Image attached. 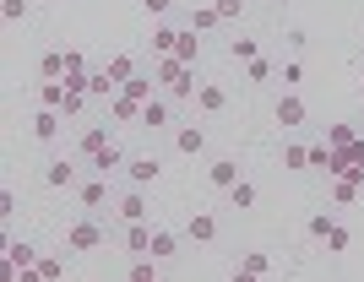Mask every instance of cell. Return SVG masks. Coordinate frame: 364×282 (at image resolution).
Masks as SVG:
<instances>
[{
    "label": "cell",
    "mask_w": 364,
    "mask_h": 282,
    "mask_svg": "<svg viewBox=\"0 0 364 282\" xmlns=\"http://www.w3.org/2000/svg\"><path fill=\"white\" fill-rule=\"evenodd\" d=\"M158 174H164V163H158L152 152H136V158L125 163V179H131V185H152Z\"/></svg>",
    "instance_id": "8fae6325"
},
{
    "label": "cell",
    "mask_w": 364,
    "mask_h": 282,
    "mask_svg": "<svg viewBox=\"0 0 364 282\" xmlns=\"http://www.w3.org/2000/svg\"><path fill=\"white\" fill-rule=\"evenodd\" d=\"M174 44H180V28L158 22V28H152V55H158V60H164V55H174Z\"/></svg>",
    "instance_id": "44dd1931"
},
{
    "label": "cell",
    "mask_w": 364,
    "mask_h": 282,
    "mask_svg": "<svg viewBox=\"0 0 364 282\" xmlns=\"http://www.w3.org/2000/svg\"><path fill=\"white\" fill-rule=\"evenodd\" d=\"M321 244H326V250H332V255H348V244H353L348 223H332V228H326V239H321Z\"/></svg>",
    "instance_id": "d4e9b609"
},
{
    "label": "cell",
    "mask_w": 364,
    "mask_h": 282,
    "mask_svg": "<svg viewBox=\"0 0 364 282\" xmlns=\"http://www.w3.org/2000/svg\"><path fill=\"white\" fill-rule=\"evenodd\" d=\"M6 266H11L16 277H28V271L38 266V244H28V239H11V244H6Z\"/></svg>",
    "instance_id": "5b68a950"
},
{
    "label": "cell",
    "mask_w": 364,
    "mask_h": 282,
    "mask_svg": "<svg viewBox=\"0 0 364 282\" xmlns=\"http://www.w3.org/2000/svg\"><path fill=\"white\" fill-rule=\"evenodd\" d=\"M152 255H158V261H174V255H180V239L168 234V228H152Z\"/></svg>",
    "instance_id": "603a6c76"
},
{
    "label": "cell",
    "mask_w": 364,
    "mask_h": 282,
    "mask_svg": "<svg viewBox=\"0 0 364 282\" xmlns=\"http://www.w3.org/2000/svg\"><path fill=\"white\" fill-rule=\"evenodd\" d=\"M283 38H289V49H304V44H310V33H304V28H289Z\"/></svg>",
    "instance_id": "b9f144b4"
},
{
    "label": "cell",
    "mask_w": 364,
    "mask_h": 282,
    "mask_svg": "<svg viewBox=\"0 0 364 282\" xmlns=\"http://www.w3.org/2000/svg\"><path fill=\"white\" fill-rule=\"evenodd\" d=\"M125 163H131V158H125V147H120V141H109V147L98 152V158H87V168H92V174H120Z\"/></svg>",
    "instance_id": "4fadbf2b"
},
{
    "label": "cell",
    "mask_w": 364,
    "mask_h": 282,
    "mask_svg": "<svg viewBox=\"0 0 364 282\" xmlns=\"http://www.w3.org/2000/svg\"><path fill=\"white\" fill-rule=\"evenodd\" d=\"M114 217H120V223H147V201H141V185H131V190L114 201Z\"/></svg>",
    "instance_id": "9c48e42d"
},
{
    "label": "cell",
    "mask_w": 364,
    "mask_h": 282,
    "mask_svg": "<svg viewBox=\"0 0 364 282\" xmlns=\"http://www.w3.org/2000/svg\"><path fill=\"white\" fill-rule=\"evenodd\" d=\"M76 179H82V163H65V158L44 168V185H49V190H76Z\"/></svg>",
    "instance_id": "7c38bea8"
},
{
    "label": "cell",
    "mask_w": 364,
    "mask_h": 282,
    "mask_svg": "<svg viewBox=\"0 0 364 282\" xmlns=\"http://www.w3.org/2000/svg\"><path fill=\"white\" fill-rule=\"evenodd\" d=\"M332 223H337L332 212H316V217H310L304 228H310V239H326V228H332Z\"/></svg>",
    "instance_id": "d590c367"
},
{
    "label": "cell",
    "mask_w": 364,
    "mask_h": 282,
    "mask_svg": "<svg viewBox=\"0 0 364 282\" xmlns=\"http://www.w3.org/2000/svg\"><path fill=\"white\" fill-rule=\"evenodd\" d=\"M299 82H304V65L289 60V65H283V87H299Z\"/></svg>",
    "instance_id": "ab89813d"
},
{
    "label": "cell",
    "mask_w": 364,
    "mask_h": 282,
    "mask_svg": "<svg viewBox=\"0 0 364 282\" xmlns=\"http://www.w3.org/2000/svg\"><path fill=\"white\" fill-rule=\"evenodd\" d=\"M38 104H49V109H60V104H65V76H55V82H38Z\"/></svg>",
    "instance_id": "484cf974"
},
{
    "label": "cell",
    "mask_w": 364,
    "mask_h": 282,
    "mask_svg": "<svg viewBox=\"0 0 364 282\" xmlns=\"http://www.w3.org/2000/svg\"><path fill=\"white\" fill-rule=\"evenodd\" d=\"M272 114H277V125H283V131H299V125H304V119H310V114H304V98H299V92H283V98H277V109H272Z\"/></svg>",
    "instance_id": "277c9868"
},
{
    "label": "cell",
    "mask_w": 364,
    "mask_h": 282,
    "mask_svg": "<svg viewBox=\"0 0 364 282\" xmlns=\"http://www.w3.org/2000/svg\"><path fill=\"white\" fill-rule=\"evenodd\" d=\"M109 114L120 119V125H141V104L131 92H114V98H109Z\"/></svg>",
    "instance_id": "ac0fdd59"
},
{
    "label": "cell",
    "mask_w": 364,
    "mask_h": 282,
    "mask_svg": "<svg viewBox=\"0 0 364 282\" xmlns=\"http://www.w3.org/2000/svg\"><path fill=\"white\" fill-rule=\"evenodd\" d=\"M141 11H147L152 22H164V16L174 11V0H141Z\"/></svg>",
    "instance_id": "74e56055"
},
{
    "label": "cell",
    "mask_w": 364,
    "mask_h": 282,
    "mask_svg": "<svg viewBox=\"0 0 364 282\" xmlns=\"http://www.w3.org/2000/svg\"><path fill=\"white\" fill-rule=\"evenodd\" d=\"M28 277H44V282H55V277H65V261H55V255H38V266H33Z\"/></svg>",
    "instance_id": "1f68e13d"
},
{
    "label": "cell",
    "mask_w": 364,
    "mask_h": 282,
    "mask_svg": "<svg viewBox=\"0 0 364 282\" xmlns=\"http://www.w3.org/2000/svg\"><path fill=\"white\" fill-rule=\"evenodd\" d=\"M272 76H277V65H272V60H267V55H256V60H250V65H245V82H256V87H267Z\"/></svg>",
    "instance_id": "cb8c5ba5"
},
{
    "label": "cell",
    "mask_w": 364,
    "mask_h": 282,
    "mask_svg": "<svg viewBox=\"0 0 364 282\" xmlns=\"http://www.w3.org/2000/svg\"><path fill=\"white\" fill-rule=\"evenodd\" d=\"M152 87H158V76H131V82H125L120 92H131L136 104H147V98H152Z\"/></svg>",
    "instance_id": "f546056e"
},
{
    "label": "cell",
    "mask_w": 364,
    "mask_h": 282,
    "mask_svg": "<svg viewBox=\"0 0 364 282\" xmlns=\"http://www.w3.org/2000/svg\"><path fill=\"white\" fill-rule=\"evenodd\" d=\"M218 6V16H223V22H234V16H245V0H213Z\"/></svg>",
    "instance_id": "f35d334b"
},
{
    "label": "cell",
    "mask_w": 364,
    "mask_h": 282,
    "mask_svg": "<svg viewBox=\"0 0 364 282\" xmlns=\"http://www.w3.org/2000/svg\"><path fill=\"white\" fill-rule=\"evenodd\" d=\"M38 76H44V82L65 76V49H60V55H44V60H38Z\"/></svg>",
    "instance_id": "836d02e7"
},
{
    "label": "cell",
    "mask_w": 364,
    "mask_h": 282,
    "mask_svg": "<svg viewBox=\"0 0 364 282\" xmlns=\"http://www.w3.org/2000/svg\"><path fill=\"white\" fill-rule=\"evenodd\" d=\"M109 141H114V136H109V125H87V131L76 136V158L87 163V158H98V152H104Z\"/></svg>",
    "instance_id": "ba28073f"
},
{
    "label": "cell",
    "mask_w": 364,
    "mask_h": 282,
    "mask_svg": "<svg viewBox=\"0 0 364 282\" xmlns=\"http://www.w3.org/2000/svg\"><path fill=\"white\" fill-rule=\"evenodd\" d=\"M104 244V223H98V212H87V217H76L71 228H65V250L71 255H92Z\"/></svg>",
    "instance_id": "7a4b0ae2"
},
{
    "label": "cell",
    "mask_w": 364,
    "mask_h": 282,
    "mask_svg": "<svg viewBox=\"0 0 364 282\" xmlns=\"http://www.w3.org/2000/svg\"><path fill=\"white\" fill-rule=\"evenodd\" d=\"M87 92H92V98H114V92H120V82H114L109 71H98V76H87Z\"/></svg>",
    "instance_id": "f1b7e54d"
},
{
    "label": "cell",
    "mask_w": 364,
    "mask_h": 282,
    "mask_svg": "<svg viewBox=\"0 0 364 282\" xmlns=\"http://www.w3.org/2000/svg\"><path fill=\"white\" fill-rule=\"evenodd\" d=\"M267 271H272V255L267 250H245L240 266H234V277H267Z\"/></svg>",
    "instance_id": "e0dca14e"
},
{
    "label": "cell",
    "mask_w": 364,
    "mask_h": 282,
    "mask_svg": "<svg viewBox=\"0 0 364 282\" xmlns=\"http://www.w3.org/2000/svg\"><path fill=\"white\" fill-rule=\"evenodd\" d=\"M326 141H332V147L343 152V147H353L359 136H353V125H326Z\"/></svg>",
    "instance_id": "e575fe53"
},
{
    "label": "cell",
    "mask_w": 364,
    "mask_h": 282,
    "mask_svg": "<svg viewBox=\"0 0 364 282\" xmlns=\"http://www.w3.org/2000/svg\"><path fill=\"white\" fill-rule=\"evenodd\" d=\"M207 179H213L218 190H234V185H240V163H234V158H213V163H207Z\"/></svg>",
    "instance_id": "2e32d148"
},
{
    "label": "cell",
    "mask_w": 364,
    "mask_h": 282,
    "mask_svg": "<svg viewBox=\"0 0 364 282\" xmlns=\"http://www.w3.org/2000/svg\"><path fill=\"white\" fill-rule=\"evenodd\" d=\"M60 109H49V104H38V114H33V141H44V147H49V141H60Z\"/></svg>",
    "instance_id": "8992f818"
},
{
    "label": "cell",
    "mask_w": 364,
    "mask_h": 282,
    "mask_svg": "<svg viewBox=\"0 0 364 282\" xmlns=\"http://www.w3.org/2000/svg\"><path fill=\"white\" fill-rule=\"evenodd\" d=\"M174 55H180L185 65H196V60H201V33H196V28H180V44H174Z\"/></svg>",
    "instance_id": "ffe728a7"
},
{
    "label": "cell",
    "mask_w": 364,
    "mask_h": 282,
    "mask_svg": "<svg viewBox=\"0 0 364 282\" xmlns=\"http://www.w3.org/2000/svg\"><path fill=\"white\" fill-rule=\"evenodd\" d=\"M120 244H125V255H152V228L147 223H125Z\"/></svg>",
    "instance_id": "9a60e30c"
},
{
    "label": "cell",
    "mask_w": 364,
    "mask_h": 282,
    "mask_svg": "<svg viewBox=\"0 0 364 282\" xmlns=\"http://www.w3.org/2000/svg\"><path fill=\"white\" fill-rule=\"evenodd\" d=\"M174 152H180V158H201V152H207V131H201V125H180V131H174Z\"/></svg>",
    "instance_id": "30bf717a"
},
{
    "label": "cell",
    "mask_w": 364,
    "mask_h": 282,
    "mask_svg": "<svg viewBox=\"0 0 364 282\" xmlns=\"http://www.w3.org/2000/svg\"><path fill=\"white\" fill-rule=\"evenodd\" d=\"M228 55L240 60V65H250V60H256L261 49H256V38H245V33H240V38H234V44H228Z\"/></svg>",
    "instance_id": "d6a6232c"
},
{
    "label": "cell",
    "mask_w": 364,
    "mask_h": 282,
    "mask_svg": "<svg viewBox=\"0 0 364 282\" xmlns=\"http://www.w3.org/2000/svg\"><path fill=\"white\" fill-rule=\"evenodd\" d=\"M76 207H82V212H104L109 207V174L76 179Z\"/></svg>",
    "instance_id": "3957f363"
},
{
    "label": "cell",
    "mask_w": 364,
    "mask_h": 282,
    "mask_svg": "<svg viewBox=\"0 0 364 282\" xmlns=\"http://www.w3.org/2000/svg\"><path fill=\"white\" fill-rule=\"evenodd\" d=\"M0 16H6V22H28V0H6Z\"/></svg>",
    "instance_id": "8d00e7d4"
},
{
    "label": "cell",
    "mask_w": 364,
    "mask_h": 282,
    "mask_svg": "<svg viewBox=\"0 0 364 282\" xmlns=\"http://www.w3.org/2000/svg\"><path fill=\"white\" fill-rule=\"evenodd\" d=\"M228 207H240V212H250V207H256V185H250V179H240V185H234V190H228Z\"/></svg>",
    "instance_id": "4316f807"
},
{
    "label": "cell",
    "mask_w": 364,
    "mask_h": 282,
    "mask_svg": "<svg viewBox=\"0 0 364 282\" xmlns=\"http://www.w3.org/2000/svg\"><path fill=\"white\" fill-rule=\"evenodd\" d=\"M71 71H87V55H82V49H65V76Z\"/></svg>",
    "instance_id": "60d3db41"
},
{
    "label": "cell",
    "mask_w": 364,
    "mask_h": 282,
    "mask_svg": "<svg viewBox=\"0 0 364 282\" xmlns=\"http://www.w3.org/2000/svg\"><path fill=\"white\" fill-rule=\"evenodd\" d=\"M283 168H289V174H304V168H310V147H304V141H289V147H283Z\"/></svg>",
    "instance_id": "7402d4cb"
},
{
    "label": "cell",
    "mask_w": 364,
    "mask_h": 282,
    "mask_svg": "<svg viewBox=\"0 0 364 282\" xmlns=\"http://www.w3.org/2000/svg\"><path fill=\"white\" fill-rule=\"evenodd\" d=\"M218 22H223V16H218V6H196V11H191V28H196V33H213Z\"/></svg>",
    "instance_id": "4dcf8cb0"
},
{
    "label": "cell",
    "mask_w": 364,
    "mask_h": 282,
    "mask_svg": "<svg viewBox=\"0 0 364 282\" xmlns=\"http://www.w3.org/2000/svg\"><path fill=\"white\" fill-rule=\"evenodd\" d=\"M104 71H109V76H114V82H120V87H125V82L136 76V60H131V55H114V60H109V65H104Z\"/></svg>",
    "instance_id": "83f0119b"
},
{
    "label": "cell",
    "mask_w": 364,
    "mask_h": 282,
    "mask_svg": "<svg viewBox=\"0 0 364 282\" xmlns=\"http://www.w3.org/2000/svg\"><path fill=\"white\" fill-rule=\"evenodd\" d=\"M141 125L147 131H168L174 125V98H147L141 104Z\"/></svg>",
    "instance_id": "52a82bcc"
},
{
    "label": "cell",
    "mask_w": 364,
    "mask_h": 282,
    "mask_svg": "<svg viewBox=\"0 0 364 282\" xmlns=\"http://www.w3.org/2000/svg\"><path fill=\"white\" fill-rule=\"evenodd\" d=\"M359 87H364V76H359Z\"/></svg>",
    "instance_id": "ee69618b"
},
{
    "label": "cell",
    "mask_w": 364,
    "mask_h": 282,
    "mask_svg": "<svg viewBox=\"0 0 364 282\" xmlns=\"http://www.w3.org/2000/svg\"><path fill=\"white\" fill-rule=\"evenodd\" d=\"M158 87H164V98H196V87H201V76H196V65H185L180 55H164L158 60Z\"/></svg>",
    "instance_id": "6da1fadb"
},
{
    "label": "cell",
    "mask_w": 364,
    "mask_h": 282,
    "mask_svg": "<svg viewBox=\"0 0 364 282\" xmlns=\"http://www.w3.org/2000/svg\"><path fill=\"white\" fill-rule=\"evenodd\" d=\"M185 234L196 239V244H213V239H218V217H213V212H191V223H185Z\"/></svg>",
    "instance_id": "d6986e66"
},
{
    "label": "cell",
    "mask_w": 364,
    "mask_h": 282,
    "mask_svg": "<svg viewBox=\"0 0 364 282\" xmlns=\"http://www.w3.org/2000/svg\"><path fill=\"white\" fill-rule=\"evenodd\" d=\"M196 109H201V114H223V109H228L223 82H201V87H196Z\"/></svg>",
    "instance_id": "5bb4252c"
},
{
    "label": "cell",
    "mask_w": 364,
    "mask_h": 282,
    "mask_svg": "<svg viewBox=\"0 0 364 282\" xmlns=\"http://www.w3.org/2000/svg\"><path fill=\"white\" fill-rule=\"evenodd\" d=\"M277 6H289V0H277Z\"/></svg>",
    "instance_id": "7bdbcfd3"
}]
</instances>
